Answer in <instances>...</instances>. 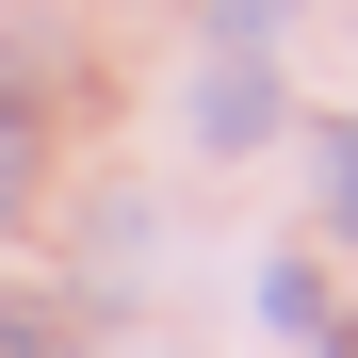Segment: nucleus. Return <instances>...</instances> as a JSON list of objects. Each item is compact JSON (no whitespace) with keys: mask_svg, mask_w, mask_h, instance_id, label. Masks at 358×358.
I'll use <instances>...</instances> for the list:
<instances>
[{"mask_svg":"<svg viewBox=\"0 0 358 358\" xmlns=\"http://www.w3.org/2000/svg\"><path fill=\"white\" fill-rule=\"evenodd\" d=\"M212 17H228V33H245V49H261V33H277V17H293V0H212Z\"/></svg>","mask_w":358,"mask_h":358,"instance_id":"obj_5","label":"nucleus"},{"mask_svg":"<svg viewBox=\"0 0 358 358\" xmlns=\"http://www.w3.org/2000/svg\"><path fill=\"white\" fill-rule=\"evenodd\" d=\"M0 358H49V326H33V310H0Z\"/></svg>","mask_w":358,"mask_h":358,"instance_id":"obj_6","label":"nucleus"},{"mask_svg":"<svg viewBox=\"0 0 358 358\" xmlns=\"http://www.w3.org/2000/svg\"><path fill=\"white\" fill-rule=\"evenodd\" d=\"M33 163H49V147H33V114H17V98H0V228H17V212H33Z\"/></svg>","mask_w":358,"mask_h":358,"instance_id":"obj_3","label":"nucleus"},{"mask_svg":"<svg viewBox=\"0 0 358 358\" xmlns=\"http://www.w3.org/2000/svg\"><path fill=\"white\" fill-rule=\"evenodd\" d=\"M179 114H196V147H212V163H245V147L277 131V66H261L245 33H228L212 66H196V98H179Z\"/></svg>","mask_w":358,"mask_h":358,"instance_id":"obj_1","label":"nucleus"},{"mask_svg":"<svg viewBox=\"0 0 358 358\" xmlns=\"http://www.w3.org/2000/svg\"><path fill=\"white\" fill-rule=\"evenodd\" d=\"M310 212L358 245V114H326V131H310Z\"/></svg>","mask_w":358,"mask_h":358,"instance_id":"obj_2","label":"nucleus"},{"mask_svg":"<svg viewBox=\"0 0 358 358\" xmlns=\"http://www.w3.org/2000/svg\"><path fill=\"white\" fill-rule=\"evenodd\" d=\"M261 310H277L293 342H326V277H310V261H277V277H261Z\"/></svg>","mask_w":358,"mask_h":358,"instance_id":"obj_4","label":"nucleus"},{"mask_svg":"<svg viewBox=\"0 0 358 358\" xmlns=\"http://www.w3.org/2000/svg\"><path fill=\"white\" fill-rule=\"evenodd\" d=\"M326 358H358V326H326Z\"/></svg>","mask_w":358,"mask_h":358,"instance_id":"obj_7","label":"nucleus"}]
</instances>
